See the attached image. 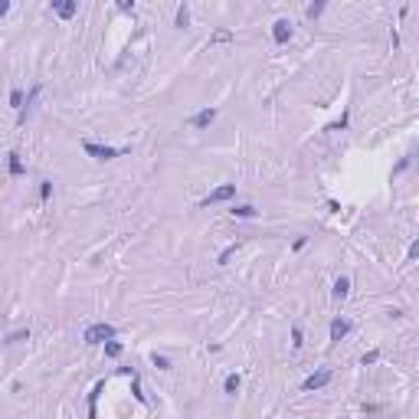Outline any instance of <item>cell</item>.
<instances>
[{"instance_id":"cell-1","label":"cell","mask_w":419,"mask_h":419,"mask_svg":"<svg viewBox=\"0 0 419 419\" xmlns=\"http://www.w3.org/2000/svg\"><path fill=\"white\" fill-rule=\"evenodd\" d=\"M82 338H86V344H105V341H115V327L105 324V321L102 324H89Z\"/></svg>"},{"instance_id":"cell-2","label":"cell","mask_w":419,"mask_h":419,"mask_svg":"<svg viewBox=\"0 0 419 419\" xmlns=\"http://www.w3.org/2000/svg\"><path fill=\"white\" fill-rule=\"evenodd\" d=\"M82 151H86L89 157H95V160H111V157L124 154V151H118V148H108V144H95V141H82Z\"/></svg>"},{"instance_id":"cell-3","label":"cell","mask_w":419,"mask_h":419,"mask_svg":"<svg viewBox=\"0 0 419 419\" xmlns=\"http://www.w3.org/2000/svg\"><path fill=\"white\" fill-rule=\"evenodd\" d=\"M236 197V184H223L216 187V190H210L203 200H200V206H213V203H223V200H233Z\"/></svg>"},{"instance_id":"cell-4","label":"cell","mask_w":419,"mask_h":419,"mask_svg":"<svg viewBox=\"0 0 419 419\" xmlns=\"http://www.w3.org/2000/svg\"><path fill=\"white\" fill-rule=\"evenodd\" d=\"M272 39H275V43H288L291 39V23L288 20H275V23H272Z\"/></svg>"},{"instance_id":"cell-5","label":"cell","mask_w":419,"mask_h":419,"mask_svg":"<svg viewBox=\"0 0 419 419\" xmlns=\"http://www.w3.org/2000/svg\"><path fill=\"white\" fill-rule=\"evenodd\" d=\"M331 383V370H314V373L305 380V390H321Z\"/></svg>"},{"instance_id":"cell-6","label":"cell","mask_w":419,"mask_h":419,"mask_svg":"<svg viewBox=\"0 0 419 419\" xmlns=\"http://www.w3.org/2000/svg\"><path fill=\"white\" fill-rule=\"evenodd\" d=\"M53 10L59 13L62 20H72L75 10H79V4H75V0H53Z\"/></svg>"},{"instance_id":"cell-7","label":"cell","mask_w":419,"mask_h":419,"mask_svg":"<svg viewBox=\"0 0 419 419\" xmlns=\"http://www.w3.org/2000/svg\"><path fill=\"white\" fill-rule=\"evenodd\" d=\"M213 121H216V108H203V111H197V115L190 118L193 128H210Z\"/></svg>"},{"instance_id":"cell-8","label":"cell","mask_w":419,"mask_h":419,"mask_svg":"<svg viewBox=\"0 0 419 419\" xmlns=\"http://www.w3.org/2000/svg\"><path fill=\"white\" fill-rule=\"evenodd\" d=\"M347 331H351V324H347L344 318H334V321H331V341H344Z\"/></svg>"},{"instance_id":"cell-9","label":"cell","mask_w":419,"mask_h":419,"mask_svg":"<svg viewBox=\"0 0 419 419\" xmlns=\"http://www.w3.org/2000/svg\"><path fill=\"white\" fill-rule=\"evenodd\" d=\"M10 160H7V171L13 174V177H23L26 174V167H23V160H20V154H7Z\"/></svg>"},{"instance_id":"cell-10","label":"cell","mask_w":419,"mask_h":419,"mask_svg":"<svg viewBox=\"0 0 419 419\" xmlns=\"http://www.w3.org/2000/svg\"><path fill=\"white\" fill-rule=\"evenodd\" d=\"M347 291H351V282L341 275L338 282H334V298H347Z\"/></svg>"},{"instance_id":"cell-11","label":"cell","mask_w":419,"mask_h":419,"mask_svg":"<svg viewBox=\"0 0 419 419\" xmlns=\"http://www.w3.org/2000/svg\"><path fill=\"white\" fill-rule=\"evenodd\" d=\"M20 341H30V327H20V331L7 334V344H20Z\"/></svg>"},{"instance_id":"cell-12","label":"cell","mask_w":419,"mask_h":419,"mask_svg":"<svg viewBox=\"0 0 419 419\" xmlns=\"http://www.w3.org/2000/svg\"><path fill=\"white\" fill-rule=\"evenodd\" d=\"M233 216H239V220H253V216H256V206H249V203L233 206Z\"/></svg>"},{"instance_id":"cell-13","label":"cell","mask_w":419,"mask_h":419,"mask_svg":"<svg viewBox=\"0 0 419 419\" xmlns=\"http://www.w3.org/2000/svg\"><path fill=\"white\" fill-rule=\"evenodd\" d=\"M174 23H177V30H187V23H190V10H187V4L177 10V20H174Z\"/></svg>"},{"instance_id":"cell-14","label":"cell","mask_w":419,"mask_h":419,"mask_svg":"<svg viewBox=\"0 0 419 419\" xmlns=\"http://www.w3.org/2000/svg\"><path fill=\"white\" fill-rule=\"evenodd\" d=\"M223 390H226V393H236V390H239V376H236V373H229L226 380H223Z\"/></svg>"},{"instance_id":"cell-15","label":"cell","mask_w":419,"mask_h":419,"mask_svg":"<svg viewBox=\"0 0 419 419\" xmlns=\"http://www.w3.org/2000/svg\"><path fill=\"white\" fill-rule=\"evenodd\" d=\"M105 354L108 357H121V344L118 341H105Z\"/></svg>"},{"instance_id":"cell-16","label":"cell","mask_w":419,"mask_h":419,"mask_svg":"<svg viewBox=\"0 0 419 419\" xmlns=\"http://www.w3.org/2000/svg\"><path fill=\"white\" fill-rule=\"evenodd\" d=\"M236 249H239V246H236V242H233V246H226V249H223V253H220V259H216V262H220V265H226L229 259H233V256H236Z\"/></svg>"},{"instance_id":"cell-17","label":"cell","mask_w":419,"mask_h":419,"mask_svg":"<svg viewBox=\"0 0 419 419\" xmlns=\"http://www.w3.org/2000/svg\"><path fill=\"white\" fill-rule=\"evenodd\" d=\"M151 364H154L157 370H171V360H167V357H160V354H151Z\"/></svg>"},{"instance_id":"cell-18","label":"cell","mask_w":419,"mask_h":419,"mask_svg":"<svg viewBox=\"0 0 419 419\" xmlns=\"http://www.w3.org/2000/svg\"><path fill=\"white\" fill-rule=\"evenodd\" d=\"M229 39H233V33H229V30H216L210 43H229Z\"/></svg>"},{"instance_id":"cell-19","label":"cell","mask_w":419,"mask_h":419,"mask_svg":"<svg viewBox=\"0 0 419 419\" xmlns=\"http://www.w3.org/2000/svg\"><path fill=\"white\" fill-rule=\"evenodd\" d=\"M376 360H380V351H367L364 357H360V364H364V367H370V364H376Z\"/></svg>"},{"instance_id":"cell-20","label":"cell","mask_w":419,"mask_h":419,"mask_svg":"<svg viewBox=\"0 0 419 419\" xmlns=\"http://www.w3.org/2000/svg\"><path fill=\"white\" fill-rule=\"evenodd\" d=\"M50 197H53V184L43 180V184H39V200H50Z\"/></svg>"},{"instance_id":"cell-21","label":"cell","mask_w":419,"mask_h":419,"mask_svg":"<svg viewBox=\"0 0 419 419\" xmlns=\"http://www.w3.org/2000/svg\"><path fill=\"white\" fill-rule=\"evenodd\" d=\"M10 105H13V108H23V92H20V89H13V92H10Z\"/></svg>"},{"instance_id":"cell-22","label":"cell","mask_w":419,"mask_h":419,"mask_svg":"<svg viewBox=\"0 0 419 419\" xmlns=\"http://www.w3.org/2000/svg\"><path fill=\"white\" fill-rule=\"evenodd\" d=\"M291 344H295V347H302V344H305V334H302V327H291Z\"/></svg>"},{"instance_id":"cell-23","label":"cell","mask_w":419,"mask_h":419,"mask_svg":"<svg viewBox=\"0 0 419 419\" xmlns=\"http://www.w3.org/2000/svg\"><path fill=\"white\" fill-rule=\"evenodd\" d=\"M321 13H324V4H311V7H308V17H311V20L321 17Z\"/></svg>"},{"instance_id":"cell-24","label":"cell","mask_w":419,"mask_h":419,"mask_svg":"<svg viewBox=\"0 0 419 419\" xmlns=\"http://www.w3.org/2000/svg\"><path fill=\"white\" fill-rule=\"evenodd\" d=\"M7 10H10V4H7V0H0V17H4Z\"/></svg>"}]
</instances>
